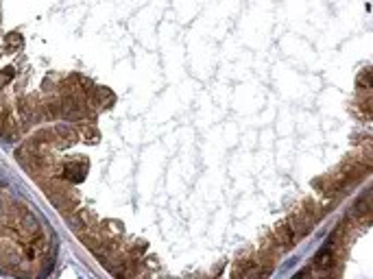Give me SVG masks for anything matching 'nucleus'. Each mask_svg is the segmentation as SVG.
Here are the masks:
<instances>
[{"label": "nucleus", "mask_w": 373, "mask_h": 279, "mask_svg": "<svg viewBox=\"0 0 373 279\" xmlns=\"http://www.w3.org/2000/svg\"><path fill=\"white\" fill-rule=\"evenodd\" d=\"M53 175L61 177L63 181L79 183V181H83V177L87 175V161L85 159H75V161H70V164H61V166L55 168Z\"/></svg>", "instance_id": "obj_1"}, {"label": "nucleus", "mask_w": 373, "mask_h": 279, "mask_svg": "<svg viewBox=\"0 0 373 279\" xmlns=\"http://www.w3.org/2000/svg\"><path fill=\"white\" fill-rule=\"evenodd\" d=\"M268 238L275 242L277 247L282 249V251H286V249H292L297 245V233L292 231V227L286 223V220H284V223H280V225H275V229L268 233Z\"/></svg>", "instance_id": "obj_2"}, {"label": "nucleus", "mask_w": 373, "mask_h": 279, "mask_svg": "<svg viewBox=\"0 0 373 279\" xmlns=\"http://www.w3.org/2000/svg\"><path fill=\"white\" fill-rule=\"evenodd\" d=\"M77 135H81V137L85 140V142H92V144H94V142H96V140L100 137V131H98L96 127H94L92 122H87V120H85V122H79Z\"/></svg>", "instance_id": "obj_3"}, {"label": "nucleus", "mask_w": 373, "mask_h": 279, "mask_svg": "<svg viewBox=\"0 0 373 279\" xmlns=\"http://www.w3.org/2000/svg\"><path fill=\"white\" fill-rule=\"evenodd\" d=\"M317 266H319V273H327V270H332L334 266V253L332 249H327V251H323L317 258Z\"/></svg>", "instance_id": "obj_4"}, {"label": "nucleus", "mask_w": 373, "mask_h": 279, "mask_svg": "<svg viewBox=\"0 0 373 279\" xmlns=\"http://www.w3.org/2000/svg\"><path fill=\"white\" fill-rule=\"evenodd\" d=\"M22 35H18V33H9L5 38V46H7V50H18V48H22Z\"/></svg>", "instance_id": "obj_5"}, {"label": "nucleus", "mask_w": 373, "mask_h": 279, "mask_svg": "<svg viewBox=\"0 0 373 279\" xmlns=\"http://www.w3.org/2000/svg\"><path fill=\"white\" fill-rule=\"evenodd\" d=\"M358 87L369 92V87H371V70L369 68H364L360 75H358Z\"/></svg>", "instance_id": "obj_6"}]
</instances>
